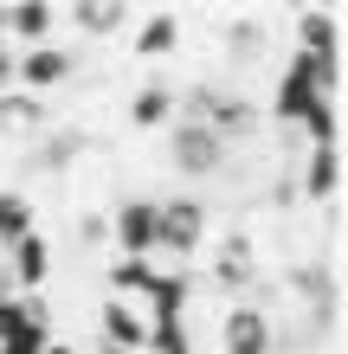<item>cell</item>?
<instances>
[{
    "label": "cell",
    "instance_id": "obj_16",
    "mask_svg": "<svg viewBox=\"0 0 348 354\" xmlns=\"http://www.w3.org/2000/svg\"><path fill=\"white\" fill-rule=\"evenodd\" d=\"M291 32H297L303 58H342V13L336 7H303L291 19Z\"/></svg>",
    "mask_w": 348,
    "mask_h": 354
},
{
    "label": "cell",
    "instance_id": "obj_15",
    "mask_svg": "<svg viewBox=\"0 0 348 354\" xmlns=\"http://www.w3.org/2000/svg\"><path fill=\"white\" fill-rule=\"evenodd\" d=\"M46 129H52V103L46 97H26V91L0 97V142H19V149H26V142H39Z\"/></svg>",
    "mask_w": 348,
    "mask_h": 354
},
{
    "label": "cell",
    "instance_id": "obj_23",
    "mask_svg": "<svg viewBox=\"0 0 348 354\" xmlns=\"http://www.w3.org/2000/svg\"><path fill=\"white\" fill-rule=\"evenodd\" d=\"M77 239L84 245H110V213H84L77 219Z\"/></svg>",
    "mask_w": 348,
    "mask_h": 354
},
{
    "label": "cell",
    "instance_id": "obj_22",
    "mask_svg": "<svg viewBox=\"0 0 348 354\" xmlns=\"http://www.w3.org/2000/svg\"><path fill=\"white\" fill-rule=\"evenodd\" d=\"M297 136H303V149H342V103H316L297 122Z\"/></svg>",
    "mask_w": 348,
    "mask_h": 354
},
{
    "label": "cell",
    "instance_id": "obj_5",
    "mask_svg": "<svg viewBox=\"0 0 348 354\" xmlns=\"http://www.w3.org/2000/svg\"><path fill=\"white\" fill-rule=\"evenodd\" d=\"M77 65H84V58H77L71 46H58V39H52V46H26V52L13 58V84L26 91V97H46L58 84H71Z\"/></svg>",
    "mask_w": 348,
    "mask_h": 354
},
{
    "label": "cell",
    "instance_id": "obj_25",
    "mask_svg": "<svg viewBox=\"0 0 348 354\" xmlns=\"http://www.w3.org/2000/svg\"><path fill=\"white\" fill-rule=\"evenodd\" d=\"M39 354H84V348H77V342H65V335H52L46 348H39Z\"/></svg>",
    "mask_w": 348,
    "mask_h": 354
},
{
    "label": "cell",
    "instance_id": "obj_20",
    "mask_svg": "<svg viewBox=\"0 0 348 354\" xmlns=\"http://www.w3.org/2000/svg\"><path fill=\"white\" fill-rule=\"evenodd\" d=\"M26 232H39V206L26 187H0V252L7 245H19Z\"/></svg>",
    "mask_w": 348,
    "mask_h": 354
},
{
    "label": "cell",
    "instance_id": "obj_21",
    "mask_svg": "<svg viewBox=\"0 0 348 354\" xmlns=\"http://www.w3.org/2000/svg\"><path fill=\"white\" fill-rule=\"evenodd\" d=\"M104 283H110V297H129V303H142V290L155 283V258H110Z\"/></svg>",
    "mask_w": 348,
    "mask_h": 354
},
{
    "label": "cell",
    "instance_id": "obj_6",
    "mask_svg": "<svg viewBox=\"0 0 348 354\" xmlns=\"http://www.w3.org/2000/svg\"><path fill=\"white\" fill-rule=\"evenodd\" d=\"M207 277L226 290V297L239 303L245 290H258V245H252V232H245V225H232L226 239L213 245V264H207Z\"/></svg>",
    "mask_w": 348,
    "mask_h": 354
},
{
    "label": "cell",
    "instance_id": "obj_7",
    "mask_svg": "<svg viewBox=\"0 0 348 354\" xmlns=\"http://www.w3.org/2000/svg\"><path fill=\"white\" fill-rule=\"evenodd\" d=\"M91 149V136L77 129V122H52L39 142H26V161H19V174L26 180H46V174H65V168H77V155Z\"/></svg>",
    "mask_w": 348,
    "mask_h": 354
},
{
    "label": "cell",
    "instance_id": "obj_3",
    "mask_svg": "<svg viewBox=\"0 0 348 354\" xmlns=\"http://www.w3.org/2000/svg\"><path fill=\"white\" fill-rule=\"evenodd\" d=\"M168 168H174L181 180H213V174L232 168V149L207 129V122L174 116V122H168Z\"/></svg>",
    "mask_w": 348,
    "mask_h": 354
},
{
    "label": "cell",
    "instance_id": "obj_11",
    "mask_svg": "<svg viewBox=\"0 0 348 354\" xmlns=\"http://www.w3.org/2000/svg\"><path fill=\"white\" fill-rule=\"evenodd\" d=\"M297 200L303 206H329V200H342V149H303V161H297Z\"/></svg>",
    "mask_w": 348,
    "mask_h": 354
},
{
    "label": "cell",
    "instance_id": "obj_18",
    "mask_svg": "<svg viewBox=\"0 0 348 354\" xmlns=\"http://www.w3.org/2000/svg\"><path fill=\"white\" fill-rule=\"evenodd\" d=\"M219 46H226V65L252 71L258 58L271 52V26H264L258 13H239V19H226V32H219Z\"/></svg>",
    "mask_w": 348,
    "mask_h": 354
},
{
    "label": "cell",
    "instance_id": "obj_4",
    "mask_svg": "<svg viewBox=\"0 0 348 354\" xmlns=\"http://www.w3.org/2000/svg\"><path fill=\"white\" fill-rule=\"evenodd\" d=\"M213 348L219 354H277V322H271V309L252 303V297H239L219 309V322H213Z\"/></svg>",
    "mask_w": 348,
    "mask_h": 354
},
{
    "label": "cell",
    "instance_id": "obj_14",
    "mask_svg": "<svg viewBox=\"0 0 348 354\" xmlns=\"http://www.w3.org/2000/svg\"><path fill=\"white\" fill-rule=\"evenodd\" d=\"M316 103H322V97H316V84H310V65H303V58L291 52V58H284V71H277V91H271V116L297 129V122L310 116Z\"/></svg>",
    "mask_w": 348,
    "mask_h": 354
},
{
    "label": "cell",
    "instance_id": "obj_2",
    "mask_svg": "<svg viewBox=\"0 0 348 354\" xmlns=\"http://www.w3.org/2000/svg\"><path fill=\"white\" fill-rule=\"evenodd\" d=\"M207 225H213V206L200 194L155 200V264L161 270H187V258L207 252Z\"/></svg>",
    "mask_w": 348,
    "mask_h": 354
},
{
    "label": "cell",
    "instance_id": "obj_24",
    "mask_svg": "<svg viewBox=\"0 0 348 354\" xmlns=\"http://www.w3.org/2000/svg\"><path fill=\"white\" fill-rule=\"evenodd\" d=\"M13 58H19V52L7 46V39H0V97H7V91H13Z\"/></svg>",
    "mask_w": 348,
    "mask_h": 354
},
{
    "label": "cell",
    "instance_id": "obj_19",
    "mask_svg": "<svg viewBox=\"0 0 348 354\" xmlns=\"http://www.w3.org/2000/svg\"><path fill=\"white\" fill-rule=\"evenodd\" d=\"M174 110H181V97L168 77H149L142 91H129V129H168Z\"/></svg>",
    "mask_w": 348,
    "mask_h": 354
},
{
    "label": "cell",
    "instance_id": "obj_13",
    "mask_svg": "<svg viewBox=\"0 0 348 354\" xmlns=\"http://www.w3.org/2000/svg\"><path fill=\"white\" fill-rule=\"evenodd\" d=\"M58 19L77 32V39H116V32H129L136 26V13L122 7V0H77V7H58Z\"/></svg>",
    "mask_w": 348,
    "mask_h": 354
},
{
    "label": "cell",
    "instance_id": "obj_26",
    "mask_svg": "<svg viewBox=\"0 0 348 354\" xmlns=\"http://www.w3.org/2000/svg\"><path fill=\"white\" fill-rule=\"evenodd\" d=\"M84 354H129V348H104V342H97V348H84Z\"/></svg>",
    "mask_w": 348,
    "mask_h": 354
},
{
    "label": "cell",
    "instance_id": "obj_10",
    "mask_svg": "<svg viewBox=\"0 0 348 354\" xmlns=\"http://www.w3.org/2000/svg\"><path fill=\"white\" fill-rule=\"evenodd\" d=\"M181 39H187L181 13H174V7H155V13H142V19H136V32H129V58H142V65H161V58H174V52H181Z\"/></svg>",
    "mask_w": 348,
    "mask_h": 354
},
{
    "label": "cell",
    "instance_id": "obj_1",
    "mask_svg": "<svg viewBox=\"0 0 348 354\" xmlns=\"http://www.w3.org/2000/svg\"><path fill=\"white\" fill-rule=\"evenodd\" d=\"M174 97H181V110H174V116L207 122V129L226 142V149H239V142H252V136L264 129V110H258V103L245 97L239 84H213V77H200V84L174 91Z\"/></svg>",
    "mask_w": 348,
    "mask_h": 354
},
{
    "label": "cell",
    "instance_id": "obj_12",
    "mask_svg": "<svg viewBox=\"0 0 348 354\" xmlns=\"http://www.w3.org/2000/svg\"><path fill=\"white\" fill-rule=\"evenodd\" d=\"M97 342H104V348H129V354H142V342H149V316H142V303H129V297H104V303H97Z\"/></svg>",
    "mask_w": 348,
    "mask_h": 354
},
{
    "label": "cell",
    "instance_id": "obj_9",
    "mask_svg": "<svg viewBox=\"0 0 348 354\" xmlns=\"http://www.w3.org/2000/svg\"><path fill=\"white\" fill-rule=\"evenodd\" d=\"M52 342V303L46 297H13L0 316V354H39Z\"/></svg>",
    "mask_w": 348,
    "mask_h": 354
},
{
    "label": "cell",
    "instance_id": "obj_17",
    "mask_svg": "<svg viewBox=\"0 0 348 354\" xmlns=\"http://www.w3.org/2000/svg\"><path fill=\"white\" fill-rule=\"evenodd\" d=\"M52 32H58V7H52V0H19V7L7 13V46L13 52L52 46Z\"/></svg>",
    "mask_w": 348,
    "mask_h": 354
},
{
    "label": "cell",
    "instance_id": "obj_8",
    "mask_svg": "<svg viewBox=\"0 0 348 354\" xmlns=\"http://www.w3.org/2000/svg\"><path fill=\"white\" fill-rule=\"evenodd\" d=\"M110 245H116V258H155V200L149 194H122L110 206Z\"/></svg>",
    "mask_w": 348,
    "mask_h": 354
}]
</instances>
